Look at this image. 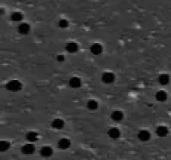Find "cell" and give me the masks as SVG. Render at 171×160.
I'll list each match as a JSON object with an SVG mask.
<instances>
[{"mask_svg":"<svg viewBox=\"0 0 171 160\" xmlns=\"http://www.w3.org/2000/svg\"><path fill=\"white\" fill-rule=\"evenodd\" d=\"M23 87V85L20 81L14 79V80H10L7 85H6V88L10 91L17 92L21 91Z\"/></svg>","mask_w":171,"mask_h":160,"instance_id":"obj_1","label":"cell"},{"mask_svg":"<svg viewBox=\"0 0 171 160\" xmlns=\"http://www.w3.org/2000/svg\"><path fill=\"white\" fill-rule=\"evenodd\" d=\"M36 146L33 143H27L21 147V152L25 155H31L35 152Z\"/></svg>","mask_w":171,"mask_h":160,"instance_id":"obj_2","label":"cell"},{"mask_svg":"<svg viewBox=\"0 0 171 160\" xmlns=\"http://www.w3.org/2000/svg\"><path fill=\"white\" fill-rule=\"evenodd\" d=\"M101 79L104 83L105 84H112L114 79H115V75L112 73V72H110V71H105L102 74V77H101Z\"/></svg>","mask_w":171,"mask_h":160,"instance_id":"obj_3","label":"cell"},{"mask_svg":"<svg viewBox=\"0 0 171 160\" xmlns=\"http://www.w3.org/2000/svg\"><path fill=\"white\" fill-rule=\"evenodd\" d=\"M71 145V142L67 138H62L58 141V147L61 150H66L68 149Z\"/></svg>","mask_w":171,"mask_h":160,"instance_id":"obj_4","label":"cell"},{"mask_svg":"<svg viewBox=\"0 0 171 160\" xmlns=\"http://www.w3.org/2000/svg\"><path fill=\"white\" fill-rule=\"evenodd\" d=\"M137 137H138V139H139L141 141L146 142V141L150 139L151 134H150V133H149L148 130L143 129V130L139 131V133H138V134H137Z\"/></svg>","mask_w":171,"mask_h":160,"instance_id":"obj_5","label":"cell"},{"mask_svg":"<svg viewBox=\"0 0 171 160\" xmlns=\"http://www.w3.org/2000/svg\"><path fill=\"white\" fill-rule=\"evenodd\" d=\"M40 153L44 158H49L53 154V149H52V147H50L49 145L43 146L40 150Z\"/></svg>","mask_w":171,"mask_h":160,"instance_id":"obj_6","label":"cell"},{"mask_svg":"<svg viewBox=\"0 0 171 160\" xmlns=\"http://www.w3.org/2000/svg\"><path fill=\"white\" fill-rule=\"evenodd\" d=\"M64 121L62 119H60V118H56L54 120H53L52 123H51V126L53 128H55V129H62L64 127Z\"/></svg>","mask_w":171,"mask_h":160,"instance_id":"obj_7","label":"cell"},{"mask_svg":"<svg viewBox=\"0 0 171 160\" xmlns=\"http://www.w3.org/2000/svg\"><path fill=\"white\" fill-rule=\"evenodd\" d=\"M156 133L160 137H166L169 134V129L165 126H159V127H157Z\"/></svg>","mask_w":171,"mask_h":160,"instance_id":"obj_8","label":"cell"},{"mask_svg":"<svg viewBox=\"0 0 171 160\" xmlns=\"http://www.w3.org/2000/svg\"><path fill=\"white\" fill-rule=\"evenodd\" d=\"M25 138H26V139H27L29 142L34 143V142L37 141V139H38V134H37L36 132L30 131V132H29V133L26 134Z\"/></svg>","mask_w":171,"mask_h":160,"instance_id":"obj_9","label":"cell"},{"mask_svg":"<svg viewBox=\"0 0 171 160\" xmlns=\"http://www.w3.org/2000/svg\"><path fill=\"white\" fill-rule=\"evenodd\" d=\"M102 50H103V47L102 46L99 44V43H94L91 47H90V51L94 55H98L102 53Z\"/></svg>","mask_w":171,"mask_h":160,"instance_id":"obj_10","label":"cell"},{"mask_svg":"<svg viewBox=\"0 0 171 160\" xmlns=\"http://www.w3.org/2000/svg\"><path fill=\"white\" fill-rule=\"evenodd\" d=\"M66 50L70 53H75L79 50V46H78L77 43L71 42H68L66 45Z\"/></svg>","mask_w":171,"mask_h":160,"instance_id":"obj_11","label":"cell"},{"mask_svg":"<svg viewBox=\"0 0 171 160\" xmlns=\"http://www.w3.org/2000/svg\"><path fill=\"white\" fill-rule=\"evenodd\" d=\"M108 135L112 139H118L120 136V131L117 127H112L108 130Z\"/></svg>","mask_w":171,"mask_h":160,"instance_id":"obj_12","label":"cell"},{"mask_svg":"<svg viewBox=\"0 0 171 160\" xmlns=\"http://www.w3.org/2000/svg\"><path fill=\"white\" fill-rule=\"evenodd\" d=\"M30 30V27L28 23H23L21 24H19L18 26V32L20 34H23V35H27Z\"/></svg>","mask_w":171,"mask_h":160,"instance_id":"obj_13","label":"cell"},{"mask_svg":"<svg viewBox=\"0 0 171 160\" xmlns=\"http://www.w3.org/2000/svg\"><path fill=\"white\" fill-rule=\"evenodd\" d=\"M69 85L72 88H79L81 85V80L78 77H73L69 80Z\"/></svg>","mask_w":171,"mask_h":160,"instance_id":"obj_14","label":"cell"},{"mask_svg":"<svg viewBox=\"0 0 171 160\" xmlns=\"http://www.w3.org/2000/svg\"><path fill=\"white\" fill-rule=\"evenodd\" d=\"M124 118V114L120 110H114L112 113V119L117 122L119 121H121Z\"/></svg>","mask_w":171,"mask_h":160,"instance_id":"obj_15","label":"cell"},{"mask_svg":"<svg viewBox=\"0 0 171 160\" xmlns=\"http://www.w3.org/2000/svg\"><path fill=\"white\" fill-rule=\"evenodd\" d=\"M167 97H168L167 93L164 91H159L156 94V98L159 102H165L167 100Z\"/></svg>","mask_w":171,"mask_h":160,"instance_id":"obj_16","label":"cell"},{"mask_svg":"<svg viewBox=\"0 0 171 160\" xmlns=\"http://www.w3.org/2000/svg\"><path fill=\"white\" fill-rule=\"evenodd\" d=\"M158 81H159V83H160L161 85H168L169 82H170V76H169L168 74H166V73H163V74H162V75L159 76Z\"/></svg>","mask_w":171,"mask_h":160,"instance_id":"obj_17","label":"cell"},{"mask_svg":"<svg viewBox=\"0 0 171 160\" xmlns=\"http://www.w3.org/2000/svg\"><path fill=\"white\" fill-rule=\"evenodd\" d=\"M23 19V14L19 11L13 12L11 14V20L14 22H20Z\"/></svg>","mask_w":171,"mask_h":160,"instance_id":"obj_18","label":"cell"},{"mask_svg":"<svg viewBox=\"0 0 171 160\" xmlns=\"http://www.w3.org/2000/svg\"><path fill=\"white\" fill-rule=\"evenodd\" d=\"M10 147V143L9 141L2 140L0 142V150H1V152H5V151L9 150Z\"/></svg>","mask_w":171,"mask_h":160,"instance_id":"obj_19","label":"cell"},{"mask_svg":"<svg viewBox=\"0 0 171 160\" xmlns=\"http://www.w3.org/2000/svg\"><path fill=\"white\" fill-rule=\"evenodd\" d=\"M87 108L91 110H95L98 109V103L95 100H89L87 102Z\"/></svg>","mask_w":171,"mask_h":160,"instance_id":"obj_20","label":"cell"},{"mask_svg":"<svg viewBox=\"0 0 171 160\" xmlns=\"http://www.w3.org/2000/svg\"><path fill=\"white\" fill-rule=\"evenodd\" d=\"M68 25H69V23H68V21L67 19H61V20L59 21V26H60L61 28H68Z\"/></svg>","mask_w":171,"mask_h":160,"instance_id":"obj_21","label":"cell"},{"mask_svg":"<svg viewBox=\"0 0 171 160\" xmlns=\"http://www.w3.org/2000/svg\"><path fill=\"white\" fill-rule=\"evenodd\" d=\"M56 60H57L59 62H62V61H64V60H65V57H64V55H61V54H60V55H58V56L56 57Z\"/></svg>","mask_w":171,"mask_h":160,"instance_id":"obj_22","label":"cell"}]
</instances>
